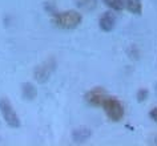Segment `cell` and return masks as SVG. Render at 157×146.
Masks as SVG:
<instances>
[{
	"label": "cell",
	"mask_w": 157,
	"mask_h": 146,
	"mask_svg": "<svg viewBox=\"0 0 157 146\" xmlns=\"http://www.w3.org/2000/svg\"><path fill=\"white\" fill-rule=\"evenodd\" d=\"M149 117H151L155 122H157V108H153L151 112H149Z\"/></svg>",
	"instance_id": "cell-13"
},
{
	"label": "cell",
	"mask_w": 157,
	"mask_h": 146,
	"mask_svg": "<svg viewBox=\"0 0 157 146\" xmlns=\"http://www.w3.org/2000/svg\"><path fill=\"white\" fill-rule=\"evenodd\" d=\"M92 137V130L89 128H77L72 132V140L75 144H84Z\"/></svg>",
	"instance_id": "cell-7"
},
{
	"label": "cell",
	"mask_w": 157,
	"mask_h": 146,
	"mask_svg": "<svg viewBox=\"0 0 157 146\" xmlns=\"http://www.w3.org/2000/svg\"><path fill=\"white\" fill-rule=\"evenodd\" d=\"M148 96H149V92L147 89H139L137 90V101L139 102H144V101H147L148 100Z\"/></svg>",
	"instance_id": "cell-12"
},
{
	"label": "cell",
	"mask_w": 157,
	"mask_h": 146,
	"mask_svg": "<svg viewBox=\"0 0 157 146\" xmlns=\"http://www.w3.org/2000/svg\"><path fill=\"white\" fill-rule=\"evenodd\" d=\"M152 144H155V145H157V136H156L155 138H153V142H152Z\"/></svg>",
	"instance_id": "cell-14"
},
{
	"label": "cell",
	"mask_w": 157,
	"mask_h": 146,
	"mask_svg": "<svg viewBox=\"0 0 157 146\" xmlns=\"http://www.w3.org/2000/svg\"><path fill=\"white\" fill-rule=\"evenodd\" d=\"M103 3L108 8L113 11H123L124 9V2L123 0H103Z\"/></svg>",
	"instance_id": "cell-11"
},
{
	"label": "cell",
	"mask_w": 157,
	"mask_h": 146,
	"mask_svg": "<svg viewBox=\"0 0 157 146\" xmlns=\"http://www.w3.org/2000/svg\"><path fill=\"white\" fill-rule=\"evenodd\" d=\"M0 113H2V117L4 122L8 126L13 129L20 128V120H19L17 113L15 112L12 104L7 97L0 98Z\"/></svg>",
	"instance_id": "cell-4"
},
{
	"label": "cell",
	"mask_w": 157,
	"mask_h": 146,
	"mask_svg": "<svg viewBox=\"0 0 157 146\" xmlns=\"http://www.w3.org/2000/svg\"><path fill=\"white\" fill-rule=\"evenodd\" d=\"M156 94H157V84H156Z\"/></svg>",
	"instance_id": "cell-15"
},
{
	"label": "cell",
	"mask_w": 157,
	"mask_h": 146,
	"mask_svg": "<svg viewBox=\"0 0 157 146\" xmlns=\"http://www.w3.org/2000/svg\"><path fill=\"white\" fill-rule=\"evenodd\" d=\"M116 25V16L113 15V12H104L99 19V27L101 31L104 32H111L113 31Z\"/></svg>",
	"instance_id": "cell-6"
},
{
	"label": "cell",
	"mask_w": 157,
	"mask_h": 146,
	"mask_svg": "<svg viewBox=\"0 0 157 146\" xmlns=\"http://www.w3.org/2000/svg\"><path fill=\"white\" fill-rule=\"evenodd\" d=\"M124 2V8L129 11L133 15H141L143 12V4L141 0H123Z\"/></svg>",
	"instance_id": "cell-9"
},
{
	"label": "cell",
	"mask_w": 157,
	"mask_h": 146,
	"mask_svg": "<svg viewBox=\"0 0 157 146\" xmlns=\"http://www.w3.org/2000/svg\"><path fill=\"white\" fill-rule=\"evenodd\" d=\"M52 21L53 24L60 29H75L83 21V16L77 11H63V12H55L52 13Z\"/></svg>",
	"instance_id": "cell-1"
},
{
	"label": "cell",
	"mask_w": 157,
	"mask_h": 146,
	"mask_svg": "<svg viewBox=\"0 0 157 146\" xmlns=\"http://www.w3.org/2000/svg\"><path fill=\"white\" fill-rule=\"evenodd\" d=\"M57 66L56 58L55 57H49L45 61H43L40 65H37L33 70V77L39 84H45L49 80V77L52 76V73L55 72Z\"/></svg>",
	"instance_id": "cell-3"
},
{
	"label": "cell",
	"mask_w": 157,
	"mask_h": 146,
	"mask_svg": "<svg viewBox=\"0 0 157 146\" xmlns=\"http://www.w3.org/2000/svg\"><path fill=\"white\" fill-rule=\"evenodd\" d=\"M105 96H107V92H105L103 88L97 86V88H93L92 90H89V92L85 94V101L92 106H100L101 101H103V98Z\"/></svg>",
	"instance_id": "cell-5"
},
{
	"label": "cell",
	"mask_w": 157,
	"mask_h": 146,
	"mask_svg": "<svg viewBox=\"0 0 157 146\" xmlns=\"http://www.w3.org/2000/svg\"><path fill=\"white\" fill-rule=\"evenodd\" d=\"M100 108L104 109V112L108 116V118L113 122H119L124 118V114H125L124 105L115 97H109L107 94V96L103 98V101H101Z\"/></svg>",
	"instance_id": "cell-2"
},
{
	"label": "cell",
	"mask_w": 157,
	"mask_h": 146,
	"mask_svg": "<svg viewBox=\"0 0 157 146\" xmlns=\"http://www.w3.org/2000/svg\"><path fill=\"white\" fill-rule=\"evenodd\" d=\"M73 2L78 8L83 11H92L97 6V0H73Z\"/></svg>",
	"instance_id": "cell-10"
},
{
	"label": "cell",
	"mask_w": 157,
	"mask_h": 146,
	"mask_svg": "<svg viewBox=\"0 0 157 146\" xmlns=\"http://www.w3.org/2000/svg\"><path fill=\"white\" fill-rule=\"evenodd\" d=\"M21 94L23 98L27 101H33L37 96V89L32 82H24L21 85Z\"/></svg>",
	"instance_id": "cell-8"
}]
</instances>
